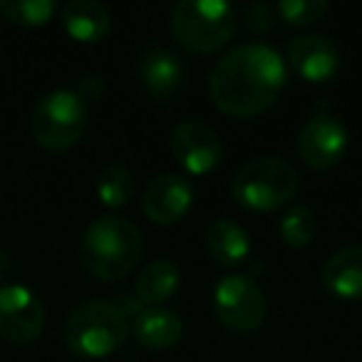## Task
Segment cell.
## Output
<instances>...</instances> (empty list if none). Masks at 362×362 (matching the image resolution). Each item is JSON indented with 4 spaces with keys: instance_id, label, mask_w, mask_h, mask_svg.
I'll use <instances>...</instances> for the list:
<instances>
[{
    "instance_id": "obj_4",
    "label": "cell",
    "mask_w": 362,
    "mask_h": 362,
    "mask_svg": "<svg viewBox=\"0 0 362 362\" xmlns=\"http://www.w3.org/2000/svg\"><path fill=\"white\" fill-rule=\"evenodd\" d=\"M236 30L238 13L223 0H181L171 11V33L176 42L199 55L226 47Z\"/></svg>"
},
{
    "instance_id": "obj_3",
    "label": "cell",
    "mask_w": 362,
    "mask_h": 362,
    "mask_svg": "<svg viewBox=\"0 0 362 362\" xmlns=\"http://www.w3.org/2000/svg\"><path fill=\"white\" fill-rule=\"evenodd\" d=\"M300 174L293 164L278 156H258L238 166L231 179V194L238 206L248 211H278L296 199Z\"/></svg>"
},
{
    "instance_id": "obj_6",
    "label": "cell",
    "mask_w": 362,
    "mask_h": 362,
    "mask_svg": "<svg viewBox=\"0 0 362 362\" xmlns=\"http://www.w3.org/2000/svg\"><path fill=\"white\" fill-rule=\"evenodd\" d=\"M87 105L75 90H52L35 105L30 132L40 146L50 151H67L85 136Z\"/></svg>"
},
{
    "instance_id": "obj_9",
    "label": "cell",
    "mask_w": 362,
    "mask_h": 362,
    "mask_svg": "<svg viewBox=\"0 0 362 362\" xmlns=\"http://www.w3.org/2000/svg\"><path fill=\"white\" fill-rule=\"evenodd\" d=\"M350 132L335 115H315L300 127L296 151L305 166L315 171L332 169L347 154Z\"/></svg>"
},
{
    "instance_id": "obj_2",
    "label": "cell",
    "mask_w": 362,
    "mask_h": 362,
    "mask_svg": "<svg viewBox=\"0 0 362 362\" xmlns=\"http://www.w3.org/2000/svg\"><path fill=\"white\" fill-rule=\"evenodd\" d=\"M144 251L139 228L122 216H100L85 228L80 261L100 281H119L136 268Z\"/></svg>"
},
{
    "instance_id": "obj_21",
    "label": "cell",
    "mask_w": 362,
    "mask_h": 362,
    "mask_svg": "<svg viewBox=\"0 0 362 362\" xmlns=\"http://www.w3.org/2000/svg\"><path fill=\"white\" fill-rule=\"evenodd\" d=\"M55 0H0V16L16 25L40 28L55 18Z\"/></svg>"
},
{
    "instance_id": "obj_19",
    "label": "cell",
    "mask_w": 362,
    "mask_h": 362,
    "mask_svg": "<svg viewBox=\"0 0 362 362\" xmlns=\"http://www.w3.org/2000/svg\"><path fill=\"white\" fill-rule=\"evenodd\" d=\"M315 214L308 204H293L286 209L281 223H278V233H281V241L288 248H305L315 238Z\"/></svg>"
},
{
    "instance_id": "obj_14",
    "label": "cell",
    "mask_w": 362,
    "mask_h": 362,
    "mask_svg": "<svg viewBox=\"0 0 362 362\" xmlns=\"http://www.w3.org/2000/svg\"><path fill=\"white\" fill-rule=\"evenodd\" d=\"M204 246H206L209 258L223 268L241 266L251 256V236L241 223L231 218H216L209 223Z\"/></svg>"
},
{
    "instance_id": "obj_25",
    "label": "cell",
    "mask_w": 362,
    "mask_h": 362,
    "mask_svg": "<svg viewBox=\"0 0 362 362\" xmlns=\"http://www.w3.org/2000/svg\"><path fill=\"white\" fill-rule=\"evenodd\" d=\"M8 268H11V256L6 253V248H0V281L6 278Z\"/></svg>"
},
{
    "instance_id": "obj_5",
    "label": "cell",
    "mask_w": 362,
    "mask_h": 362,
    "mask_svg": "<svg viewBox=\"0 0 362 362\" xmlns=\"http://www.w3.org/2000/svg\"><path fill=\"white\" fill-rule=\"evenodd\" d=\"M122 305L107 300H87L67 315L65 342L77 357L102 360L122 347L129 332Z\"/></svg>"
},
{
    "instance_id": "obj_23",
    "label": "cell",
    "mask_w": 362,
    "mask_h": 362,
    "mask_svg": "<svg viewBox=\"0 0 362 362\" xmlns=\"http://www.w3.org/2000/svg\"><path fill=\"white\" fill-rule=\"evenodd\" d=\"M243 23L251 33L256 35H263V33H271L273 25H276V16H273V8L266 6V3H251L243 11Z\"/></svg>"
},
{
    "instance_id": "obj_8",
    "label": "cell",
    "mask_w": 362,
    "mask_h": 362,
    "mask_svg": "<svg viewBox=\"0 0 362 362\" xmlns=\"http://www.w3.org/2000/svg\"><path fill=\"white\" fill-rule=\"evenodd\" d=\"M45 330V305L25 286H0V337L13 345H28Z\"/></svg>"
},
{
    "instance_id": "obj_18",
    "label": "cell",
    "mask_w": 362,
    "mask_h": 362,
    "mask_svg": "<svg viewBox=\"0 0 362 362\" xmlns=\"http://www.w3.org/2000/svg\"><path fill=\"white\" fill-rule=\"evenodd\" d=\"M179 288H181V271L176 263L166 261V258L146 263L134 283L136 300L149 308L164 305L166 300H171L179 293Z\"/></svg>"
},
{
    "instance_id": "obj_22",
    "label": "cell",
    "mask_w": 362,
    "mask_h": 362,
    "mask_svg": "<svg viewBox=\"0 0 362 362\" xmlns=\"http://www.w3.org/2000/svg\"><path fill=\"white\" fill-rule=\"evenodd\" d=\"M281 21H286L293 28H305L313 23L322 21L325 13L330 11L325 0H281L276 6Z\"/></svg>"
},
{
    "instance_id": "obj_15",
    "label": "cell",
    "mask_w": 362,
    "mask_h": 362,
    "mask_svg": "<svg viewBox=\"0 0 362 362\" xmlns=\"http://www.w3.org/2000/svg\"><path fill=\"white\" fill-rule=\"evenodd\" d=\"M60 21L67 35L85 45L102 42L112 30L110 11L97 0H70L60 11Z\"/></svg>"
},
{
    "instance_id": "obj_12",
    "label": "cell",
    "mask_w": 362,
    "mask_h": 362,
    "mask_svg": "<svg viewBox=\"0 0 362 362\" xmlns=\"http://www.w3.org/2000/svg\"><path fill=\"white\" fill-rule=\"evenodd\" d=\"M288 62L305 82H327L340 70V52L322 35H298L288 42Z\"/></svg>"
},
{
    "instance_id": "obj_20",
    "label": "cell",
    "mask_w": 362,
    "mask_h": 362,
    "mask_svg": "<svg viewBox=\"0 0 362 362\" xmlns=\"http://www.w3.org/2000/svg\"><path fill=\"white\" fill-rule=\"evenodd\" d=\"M95 192L107 209H122L129 204L132 194H134V176L124 166H107L97 176Z\"/></svg>"
},
{
    "instance_id": "obj_11",
    "label": "cell",
    "mask_w": 362,
    "mask_h": 362,
    "mask_svg": "<svg viewBox=\"0 0 362 362\" xmlns=\"http://www.w3.org/2000/svg\"><path fill=\"white\" fill-rule=\"evenodd\" d=\"M194 206V187L181 174H156L141 194V211L156 226H171L187 218Z\"/></svg>"
},
{
    "instance_id": "obj_13",
    "label": "cell",
    "mask_w": 362,
    "mask_h": 362,
    "mask_svg": "<svg viewBox=\"0 0 362 362\" xmlns=\"http://www.w3.org/2000/svg\"><path fill=\"white\" fill-rule=\"evenodd\" d=\"M132 335L146 350H169L184 337V320L171 308H144L136 313Z\"/></svg>"
},
{
    "instance_id": "obj_10",
    "label": "cell",
    "mask_w": 362,
    "mask_h": 362,
    "mask_svg": "<svg viewBox=\"0 0 362 362\" xmlns=\"http://www.w3.org/2000/svg\"><path fill=\"white\" fill-rule=\"evenodd\" d=\"M171 154L179 161V166L189 174H209L214 171L223 159V144L218 132L211 124L199 119H187L176 124L171 132Z\"/></svg>"
},
{
    "instance_id": "obj_7",
    "label": "cell",
    "mask_w": 362,
    "mask_h": 362,
    "mask_svg": "<svg viewBox=\"0 0 362 362\" xmlns=\"http://www.w3.org/2000/svg\"><path fill=\"white\" fill-rule=\"evenodd\" d=\"M216 317L233 332H251L266 320V296L251 276L231 273L214 288Z\"/></svg>"
},
{
    "instance_id": "obj_24",
    "label": "cell",
    "mask_w": 362,
    "mask_h": 362,
    "mask_svg": "<svg viewBox=\"0 0 362 362\" xmlns=\"http://www.w3.org/2000/svg\"><path fill=\"white\" fill-rule=\"evenodd\" d=\"M77 97H80L85 105H90V102H97L102 95H105V80H102L100 75H87L82 77L80 87H77Z\"/></svg>"
},
{
    "instance_id": "obj_16",
    "label": "cell",
    "mask_w": 362,
    "mask_h": 362,
    "mask_svg": "<svg viewBox=\"0 0 362 362\" xmlns=\"http://www.w3.org/2000/svg\"><path fill=\"white\" fill-rule=\"evenodd\" d=\"M322 286L340 300H362V246L332 253L322 266Z\"/></svg>"
},
{
    "instance_id": "obj_17",
    "label": "cell",
    "mask_w": 362,
    "mask_h": 362,
    "mask_svg": "<svg viewBox=\"0 0 362 362\" xmlns=\"http://www.w3.org/2000/svg\"><path fill=\"white\" fill-rule=\"evenodd\" d=\"M139 80L141 87L156 100H166L179 90L184 80V65L181 60L169 50L151 47L141 55L139 62Z\"/></svg>"
},
{
    "instance_id": "obj_1",
    "label": "cell",
    "mask_w": 362,
    "mask_h": 362,
    "mask_svg": "<svg viewBox=\"0 0 362 362\" xmlns=\"http://www.w3.org/2000/svg\"><path fill=\"white\" fill-rule=\"evenodd\" d=\"M286 82L288 67L281 52L263 42H248L214 62L209 92L223 115L246 119L271 110L286 90Z\"/></svg>"
}]
</instances>
